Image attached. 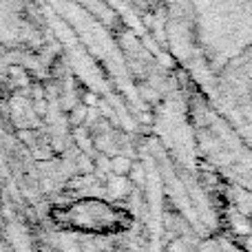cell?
Listing matches in <instances>:
<instances>
[{
  "mask_svg": "<svg viewBox=\"0 0 252 252\" xmlns=\"http://www.w3.org/2000/svg\"><path fill=\"white\" fill-rule=\"evenodd\" d=\"M130 159L128 157H113L111 159V173H115V175H128L130 173Z\"/></svg>",
  "mask_w": 252,
  "mask_h": 252,
  "instance_id": "1",
  "label": "cell"
}]
</instances>
